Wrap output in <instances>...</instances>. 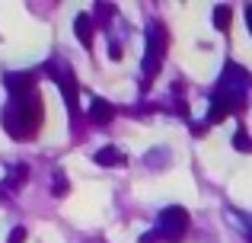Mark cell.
Segmentation results:
<instances>
[{"instance_id": "obj_1", "label": "cell", "mask_w": 252, "mask_h": 243, "mask_svg": "<svg viewBox=\"0 0 252 243\" xmlns=\"http://www.w3.org/2000/svg\"><path fill=\"white\" fill-rule=\"evenodd\" d=\"M42 125V100L38 93H29L23 100H13L3 109V128L13 138H32Z\"/></svg>"}, {"instance_id": "obj_2", "label": "cell", "mask_w": 252, "mask_h": 243, "mask_svg": "<svg viewBox=\"0 0 252 243\" xmlns=\"http://www.w3.org/2000/svg\"><path fill=\"white\" fill-rule=\"evenodd\" d=\"M185 231H189V211H185L182 205H169V208H163L160 218H157V227H154L157 240H163V243H176V240H182V237H185Z\"/></svg>"}, {"instance_id": "obj_3", "label": "cell", "mask_w": 252, "mask_h": 243, "mask_svg": "<svg viewBox=\"0 0 252 243\" xmlns=\"http://www.w3.org/2000/svg\"><path fill=\"white\" fill-rule=\"evenodd\" d=\"M166 42H169V32L163 23H154L147 29V55H144V77H157L160 74V64L163 55H166Z\"/></svg>"}, {"instance_id": "obj_4", "label": "cell", "mask_w": 252, "mask_h": 243, "mask_svg": "<svg viewBox=\"0 0 252 243\" xmlns=\"http://www.w3.org/2000/svg\"><path fill=\"white\" fill-rule=\"evenodd\" d=\"M3 83H6V90H10L13 100H23V96L35 93V77L32 74H6Z\"/></svg>"}, {"instance_id": "obj_5", "label": "cell", "mask_w": 252, "mask_h": 243, "mask_svg": "<svg viewBox=\"0 0 252 243\" xmlns=\"http://www.w3.org/2000/svg\"><path fill=\"white\" fill-rule=\"evenodd\" d=\"M112 119H115V106H112L109 100H93V106H90V122L93 125H109Z\"/></svg>"}, {"instance_id": "obj_6", "label": "cell", "mask_w": 252, "mask_h": 243, "mask_svg": "<svg viewBox=\"0 0 252 243\" xmlns=\"http://www.w3.org/2000/svg\"><path fill=\"white\" fill-rule=\"evenodd\" d=\"M93 160H96L99 167H122V163H125V154L115 147V144H105V147L96 150V157H93Z\"/></svg>"}, {"instance_id": "obj_7", "label": "cell", "mask_w": 252, "mask_h": 243, "mask_svg": "<svg viewBox=\"0 0 252 243\" xmlns=\"http://www.w3.org/2000/svg\"><path fill=\"white\" fill-rule=\"evenodd\" d=\"M74 32L77 38L90 48L93 45V32H96V26H93V16H86V13H80V16H74Z\"/></svg>"}, {"instance_id": "obj_8", "label": "cell", "mask_w": 252, "mask_h": 243, "mask_svg": "<svg viewBox=\"0 0 252 243\" xmlns=\"http://www.w3.org/2000/svg\"><path fill=\"white\" fill-rule=\"evenodd\" d=\"M230 115V106H227V100H223L220 93H214L211 96V109H208V122L211 125H217V122H223Z\"/></svg>"}, {"instance_id": "obj_9", "label": "cell", "mask_w": 252, "mask_h": 243, "mask_svg": "<svg viewBox=\"0 0 252 243\" xmlns=\"http://www.w3.org/2000/svg\"><path fill=\"white\" fill-rule=\"evenodd\" d=\"M26 179H29V167H26V163L13 167V170H10V176H6V182H3V189H0V195H3L6 189H19Z\"/></svg>"}, {"instance_id": "obj_10", "label": "cell", "mask_w": 252, "mask_h": 243, "mask_svg": "<svg viewBox=\"0 0 252 243\" xmlns=\"http://www.w3.org/2000/svg\"><path fill=\"white\" fill-rule=\"evenodd\" d=\"M67 192H70V182H67V176H64V170H55V186H51V195H55V199H64Z\"/></svg>"}, {"instance_id": "obj_11", "label": "cell", "mask_w": 252, "mask_h": 243, "mask_svg": "<svg viewBox=\"0 0 252 243\" xmlns=\"http://www.w3.org/2000/svg\"><path fill=\"white\" fill-rule=\"evenodd\" d=\"M214 29L217 32H227L230 29V6H214Z\"/></svg>"}, {"instance_id": "obj_12", "label": "cell", "mask_w": 252, "mask_h": 243, "mask_svg": "<svg viewBox=\"0 0 252 243\" xmlns=\"http://www.w3.org/2000/svg\"><path fill=\"white\" fill-rule=\"evenodd\" d=\"M233 147H236V150H243V154H252V138L246 135V128H236V135H233Z\"/></svg>"}, {"instance_id": "obj_13", "label": "cell", "mask_w": 252, "mask_h": 243, "mask_svg": "<svg viewBox=\"0 0 252 243\" xmlns=\"http://www.w3.org/2000/svg\"><path fill=\"white\" fill-rule=\"evenodd\" d=\"M99 16H96V23L99 26H105V23H109V19H112V13H115V6H109V3H102V6H99Z\"/></svg>"}, {"instance_id": "obj_14", "label": "cell", "mask_w": 252, "mask_h": 243, "mask_svg": "<svg viewBox=\"0 0 252 243\" xmlns=\"http://www.w3.org/2000/svg\"><path fill=\"white\" fill-rule=\"evenodd\" d=\"M26 237H29V234H26V227H13L10 237H6V243H26Z\"/></svg>"}, {"instance_id": "obj_15", "label": "cell", "mask_w": 252, "mask_h": 243, "mask_svg": "<svg viewBox=\"0 0 252 243\" xmlns=\"http://www.w3.org/2000/svg\"><path fill=\"white\" fill-rule=\"evenodd\" d=\"M166 160V150H157V154H147L144 157V163H147V167H157V163H163Z\"/></svg>"}, {"instance_id": "obj_16", "label": "cell", "mask_w": 252, "mask_h": 243, "mask_svg": "<svg viewBox=\"0 0 252 243\" xmlns=\"http://www.w3.org/2000/svg\"><path fill=\"white\" fill-rule=\"evenodd\" d=\"M109 58H112V61H118V58H122V45H118V42L109 45Z\"/></svg>"}, {"instance_id": "obj_17", "label": "cell", "mask_w": 252, "mask_h": 243, "mask_svg": "<svg viewBox=\"0 0 252 243\" xmlns=\"http://www.w3.org/2000/svg\"><path fill=\"white\" fill-rule=\"evenodd\" d=\"M141 243H160V240H157V234L150 231V234H144V237H141Z\"/></svg>"}, {"instance_id": "obj_18", "label": "cell", "mask_w": 252, "mask_h": 243, "mask_svg": "<svg viewBox=\"0 0 252 243\" xmlns=\"http://www.w3.org/2000/svg\"><path fill=\"white\" fill-rule=\"evenodd\" d=\"M246 26H249V32H252V6H246Z\"/></svg>"}]
</instances>
